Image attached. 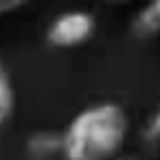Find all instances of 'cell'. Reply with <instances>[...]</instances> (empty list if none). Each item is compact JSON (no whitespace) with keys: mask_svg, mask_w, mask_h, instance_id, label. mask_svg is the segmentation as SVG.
<instances>
[{"mask_svg":"<svg viewBox=\"0 0 160 160\" xmlns=\"http://www.w3.org/2000/svg\"><path fill=\"white\" fill-rule=\"evenodd\" d=\"M62 135V160H115L128 138V115L118 102L80 110Z\"/></svg>","mask_w":160,"mask_h":160,"instance_id":"6da1fadb","label":"cell"},{"mask_svg":"<svg viewBox=\"0 0 160 160\" xmlns=\"http://www.w3.org/2000/svg\"><path fill=\"white\" fill-rule=\"evenodd\" d=\"M95 15L88 10H68L60 12L50 20L48 30H45V40L50 48L58 50H70V48H80L85 45L92 35H95Z\"/></svg>","mask_w":160,"mask_h":160,"instance_id":"7a4b0ae2","label":"cell"},{"mask_svg":"<svg viewBox=\"0 0 160 160\" xmlns=\"http://www.w3.org/2000/svg\"><path fill=\"white\" fill-rule=\"evenodd\" d=\"M28 160H62V135L55 130L32 132L25 142Z\"/></svg>","mask_w":160,"mask_h":160,"instance_id":"3957f363","label":"cell"},{"mask_svg":"<svg viewBox=\"0 0 160 160\" xmlns=\"http://www.w3.org/2000/svg\"><path fill=\"white\" fill-rule=\"evenodd\" d=\"M130 32L138 40H152L160 35V0H150L142 10L135 12L130 22Z\"/></svg>","mask_w":160,"mask_h":160,"instance_id":"277c9868","label":"cell"},{"mask_svg":"<svg viewBox=\"0 0 160 160\" xmlns=\"http://www.w3.org/2000/svg\"><path fill=\"white\" fill-rule=\"evenodd\" d=\"M12 112H15V88H12L8 68L0 62V125L8 122Z\"/></svg>","mask_w":160,"mask_h":160,"instance_id":"5b68a950","label":"cell"},{"mask_svg":"<svg viewBox=\"0 0 160 160\" xmlns=\"http://www.w3.org/2000/svg\"><path fill=\"white\" fill-rule=\"evenodd\" d=\"M145 140H148V142H160V105H158V110L152 112L150 122L145 125Z\"/></svg>","mask_w":160,"mask_h":160,"instance_id":"8992f818","label":"cell"},{"mask_svg":"<svg viewBox=\"0 0 160 160\" xmlns=\"http://www.w3.org/2000/svg\"><path fill=\"white\" fill-rule=\"evenodd\" d=\"M22 5H28V0H0V15L15 12V10H20Z\"/></svg>","mask_w":160,"mask_h":160,"instance_id":"52a82bcc","label":"cell"},{"mask_svg":"<svg viewBox=\"0 0 160 160\" xmlns=\"http://www.w3.org/2000/svg\"><path fill=\"white\" fill-rule=\"evenodd\" d=\"M102 2H108V5H128L132 0H102Z\"/></svg>","mask_w":160,"mask_h":160,"instance_id":"ba28073f","label":"cell"},{"mask_svg":"<svg viewBox=\"0 0 160 160\" xmlns=\"http://www.w3.org/2000/svg\"><path fill=\"white\" fill-rule=\"evenodd\" d=\"M115 160H130V158H115Z\"/></svg>","mask_w":160,"mask_h":160,"instance_id":"9c48e42d","label":"cell"}]
</instances>
